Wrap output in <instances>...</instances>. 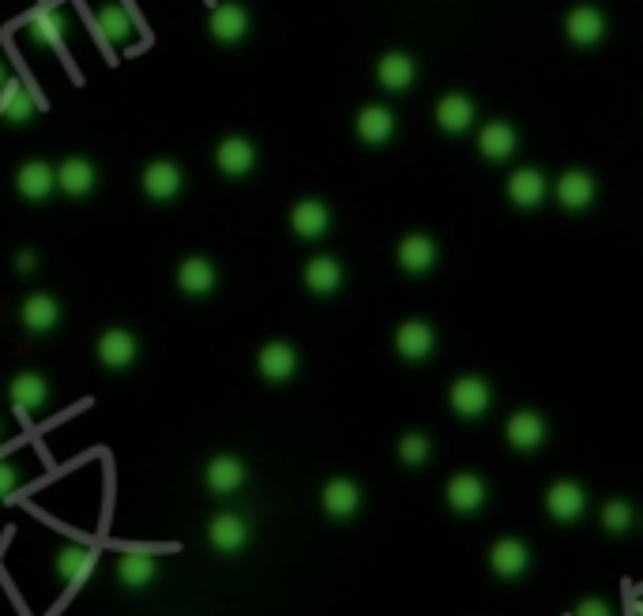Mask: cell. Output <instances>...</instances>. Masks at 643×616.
<instances>
[{
    "mask_svg": "<svg viewBox=\"0 0 643 616\" xmlns=\"http://www.w3.org/2000/svg\"><path fill=\"white\" fill-rule=\"evenodd\" d=\"M504 436H508V444L516 447V451H534V447H542V440H546V421L534 414V410H519V414L508 417Z\"/></svg>",
    "mask_w": 643,
    "mask_h": 616,
    "instance_id": "cell-17",
    "label": "cell"
},
{
    "mask_svg": "<svg viewBox=\"0 0 643 616\" xmlns=\"http://www.w3.org/2000/svg\"><path fill=\"white\" fill-rule=\"evenodd\" d=\"M181 188H185V173H181V166L170 162V158H158V162H151V166L143 170V192L155 203L177 200Z\"/></svg>",
    "mask_w": 643,
    "mask_h": 616,
    "instance_id": "cell-1",
    "label": "cell"
},
{
    "mask_svg": "<svg viewBox=\"0 0 643 616\" xmlns=\"http://www.w3.org/2000/svg\"><path fill=\"white\" fill-rule=\"evenodd\" d=\"M57 188H61L64 196H72V200H83V196H91L98 185V170L95 162H87V158H64L61 166H57Z\"/></svg>",
    "mask_w": 643,
    "mask_h": 616,
    "instance_id": "cell-4",
    "label": "cell"
},
{
    "mask_svg": "<svg viewBox=\"0 0 643 616\" xmlns=\"http://www.w3.org/2000/svg\"><path fill=\"white\" fill-rule=\"evenodd\" d=\"M16 188L23 200L42 203L57 192V173H53L49 162H27V166H19L16 173Z\"/></svg>",
    "mask_w": 643,
    "mask_h": 616,
    "instance_id": "cell-13",
    "label": "cell"
},
{
    "mask_svg": "<svg viewBox=\"0 0 643 616\" xmlns=\"http://www.w3.org/2000/svg\"><path fill=\"white\" fill-rule=\"evenodd\" d=\"M429 455H433V440L425 432H410L399 440V459L407 466H422V462H429Z\"/></svg>",
    "mask_w": 643,
    "mask_h": 616,
    "instance_id": "cell-36",
    "label": "cell"
},
{
    "mask_svg": "<svg viewBox=\"0 0 643 616\" xmlns=\"http://www.w3.org/2000/svg\"><path fill=\"white\" fill-rule=\"evenodd\" d=\"M399 263H403V271H410V275H425V271L437 263V245H433V237L410 233L407 241L399 245Z\"/></svg>",
    "mask_w": 643,
    "mask_h": 616,
    "instance_id": "cell-29",
    "label": "cell"
},
{
    "mask_svg": "<svg viewBox=\"0 0 643 616\" xmlns=\"http://www.w3.org/2000/svg\"><path fill=\"white\" fill-rule=\"evenodd\" d=\"M256 369L264 380L271 384H286L294 372H298V350L290 346V342H267L260 357H256Z\"/></svg>",
    "mask_w": 643,
    "mask_h": 616,
    "instance_id": "cell-7",
    "label": "cell"
},
{
    "mask_svg": "<svg viewBox=\"0 0 643 616\" xmlns=\"http://www.w3.org/2000/svg\"><path fill=\"white\" fill-rule=\"evenodd\" d=\"M158 564L147 553H125L117 560V579L128 586V590H143L147 583H155Z\"/></svg>",
    "mask_w": 643,
    "mask_h": 616,
    "instance_id": "cell-33",
    "label": "cell"
},
{
    "mask_svg": "<svg viewBox=\"0 0 643 616\" xmlns=\"http://www.w3.org/2000/svg\"><path fill=\"white\" fill-rule=\"evenodd\" d=\"M19 481V470L12 466V462H0V500L4 496H12V489H16Z\"/></svg>",
    "mask_w": 643,
    "mask_h": 616,
    "instance_id": "cell-38",
    "label": "cell"
},
{
    "mask_svg": "<svg viewBox=\"0 0 643 616\" xmlns=\"http://www.w3.org/2000/svg\"><path fill=\"white\" fill-rule=\"evenodd\" d=\"M553 196H557V203H561L565 211H587V207L595 203V177L583 170L561 173L557 185H553Z\"/></svg>",
    "mask_w": 643,
    "mask_h": 616,
    "instance_id": "cell-5",
    "label": "cell"
},
{
    "mask_svg": "<svg viewBox=\"0 0 643 616\" xmlns=\"http://www.w3.org/2000/svg\"><path fill=\"white\" fill-rule=\"evenodd\" d=\"M211 545L219 553H241L249 545V523L241 515H215L211 519V530H207Z\"/></svg>",
    "mask_w": 643,
    "mask_h": 616,
    "instance_id": "cell-23",
    "label": "cell"
},
{
    "mask_svg": "<svg viewBox=\"0 0 643 616\" xmlns=\"http://www.w3.org/2000/svg\"><path fill=\"white\" fill-rule=\"evenodd\" d=\"M331 226V211L324 207L320 200H301L294 203V211H290V230L305 237V241H316V237H324Z\"/></svg>",
    "mask_w": 643,
    "mask_h": 616,
    "instance_id": "cell-20",
    "label": "cell"
},
{
    "mask_svg": "<svg viewBox=\"0 0 643 616\" xmlns=\"http://www.w3.org/2000/svg\"><path fill=\"white\" fill-rule=\"evenodd\" d=\"M215 162H219V170L226 173V177H245V173H252V166H256V147H252L245 136H230L219 143Z\"/></svg>",
    "mask_w": 643,
    "mask_h": 616,
    "instance_id": "cell-19",
    "label": "cell"
},
{
    "mask_svg": "<svg viewBox=\"0 0 643 616\" xmlns=\"http://www.w3.org/2000/svg\"><path fill=\"white\" fill-rule=\"evenodd\" d=\"M16 267H19V275H31L34 267H38V256H34V252H19Z\"/></svg>",
    "mask_w": 643,
    "mask_h": 616,
    "instance_id": "cell-39",
    "label": "cell"
},
{
    "mask_svg": "<svg viewBox=\"0 0 643 616\" xmlns=\"http://www.w3.org/2000/svg\"><path fill=\"white\" fill-rule=\"evenodd\" d=\"M305 286L320 297H328L343 286V263L335 260V256H313V260L305 263Z\"/></svg>",
    "mask_w": 643,
    "mask_h": 616,
    "instance_id": "cell-28",
    "label": "cell"
},
{
    "mask_svg": "<svg viewBox=\"0 0 643 616\" xmlns=\"http://www.w3.org/2000/svg\"><path fill=\"white\" fill-rule=\"evenodd\" d=\"M489 568L497 571L501 579H523L531 568V549L516 538H501L489 549Z\"/></svg>",
    "mask_w": 643,
    "mask_h": 616,
    "instance_id": "cell-8",
    "label": "cell"
},
{
    "mask_svg": "<svg viewBox=\"0 0 643 616\" xmlns=\"http://www.w3.org/2000/svg\"><path fill=\"white\" fill-rule=\"evenodd\" d=\"M632 523H636V511H632L628 500H610V504L602 508V526L610 530L613 538H617V534H628Z\"/></svg>",
    "mask_w": 643,
    "mask_h": 616,
    "instance_id": "cell-35",
    "label": "cell"
},
{
    "mask_svg": "<svg viewBox=\"0 0 643 616\" xmlns=\"http://www.w3.org/2000/svg\"><path fill=\"white\" fill-rule=\"evenodd\" d=\"M19 320L31 335H49L53 327L61 324V305L49 297V293H31L23 308H19Z\"/></svg>",
    "mask_w": 643,
    "mask_h": 616,
    "instance_id": "cell-14",
    "label": "cell"
},
{
    "mask_svg": "<svg viewBox=\"0 0 643 616\" xmlns=\"http://www.w3.org/2000/svg\"><path fill=\"white\" fill-rule=\"evenodd\" d=\"M95 568V553L83 549V545H64L61 556H57V575H61L68 586H79Z\"/></svg>",
    "mask_w": 643,
    "mask_h": 616,
    "instance_id": "cell-32",
    "label": "cell"
},
{
    "mask_svg": "<svg viewBox=\"0 0 643 616\" xmlns=\"http://www.w3.org/2000/svg\"><path fill=\"white\" fill-rule=\"evenodd\" d=\"M95 23H98V34H102L106 42H113V46H128V42H132V19H128V12L121 4H102Z\"/></svg>",
    "mask_w": 643,
    "mask_h": 616,
    "instance_id": "cell-31",
    "label": "cell"
},
{
    "mask_svg": "<svg viewBox=\"0 0 643 616\" xmlns=\"http://www.w3.org/2000/svg\"><path fill=\"white\" fill-rule=\"evenodd\" d=\"M358 136L369 147H380L395 136V113L388 106H365L358 113Z\"/></svg>",
    "mask_w": 643,
    "mask_h": 616,
    "instance_id": "cell-27",
    "label": "cell"
},
{
    "mask_svg": "<svg viewBox=\"0 0 643 616\" xmlns=\"http://www.w3.org/2000/svg\"><path fill=\"white\" fill-rule=\"evenodd\" d=\"M437 124L448 136H463L474 124V102L467 94H444L437 102Z\"/></svg>",
    "mask_w": 643,
    "mask_h": 616,
    "instance_id": "cell-21",
    "label": "cell"
},
{
    "mask_svg": "<svg viewBox=\"0 0 643 616\" xmlns=\"http://www.w3.org/2000/svg\"><path fill=\"white\" fill-rule=\"evenodd\" d=\"M565 34L572 46L580 49H591L598 46L602 38H606V16L598 12L595 4H580V8H572L565 19Z\"/></svg>",
    "mask_w": 643,
    "mask_h": 616,
    "instance_id": "cell-3",
    "label": "cell"
},
{
    "mask_svg": "<svg viewBox=\"0 0 643 616\" xmlns=\"http://www.w3.org/2000/svg\"><path fill=\"white\" fill-rule=\"evenodd\" d=\"M448 508L455 511V515H474V511L486 504V481L478 478V474H455L452 481H448Z\"/></svg>",
    "mask_w": 643,
    "mask_h": 616,
    "instance_id": "cell-11",
    "label": "cell"
},
{
    "mask_svg": "<svg viewBox=\"0 0 643 616\" xmlns=\"http://www.w3.org/2000/svg\"><path fill=\"white\" fill-rule=\"evenodd\" d=\"M546 192H549L546 173L534 170V166H523V170H516L508 177V200L516 203V207H523V211L538 207V203L546 200Z\"/></svg>",
    "mask_w": 643,
    "mask_h": 616,
    "instance_id": "cell-12",
    "label": "cell"
},
{
    "mask_svg": "<svg viewBox=\"0 0 643 616\" xmlns=\"http://www.w3.org/2000/svg\"><path fill=\"white\" fill-rule=\"evenodd\" d=\"M414 79H418V64L410 61L407 53H384L377 61V83L384 91L403 94L414 87Z\"/></svg>",
    "mask_w": 643,
    "mask_h": 616,
    "instance_id": "cell-15",
    "label": "cell"
},
{
    "mask_svg": "<svg viewBox=\"0 0 643 616\" xmlns=\"http://www.w3.org/2000/svg\"><path fill=\"white\" fill-rule=\"evenodd\" d=\"M34 94L23 87V83H16V79H8L4 87H0V113L8 117L12 124H27L34 117Z\"/></svg>",
    "mask_w": 643,
    "mask_h": 616,
    "instance_id": "cell-30",
    "label": "cell"
},
{
    "mask_svg": "<svg viewBox=\"0 0 643 616\" xmlns=\"http://www.w3.org/2000/svg\"><path fill=\"white\" fill-rule=\"evenodd\" d=\"M448 402H452V410L459 417H482L493 406V387L482 376H463V380L452 384Z\"/></svg>",
    "mask_w": 643,
    "mask_h": 616,
    "instance_id": "cell-2",
    "label": "cell"
},
{
    "mask_svg": "<svg viewBox=\"0 0 643 616\" xmlns=\"http://www.w3.org/2000/svg\"><path fill=\"white\" fill-rule=\"evenodd\" d=\"M245 485V462L234 455H219L207 462V489L219 496H230Z\"/></svg>",
    "mask_w": 643,
    "mask_h": 616,
    "instance_id": "cell-26",
    "label": "cell"
},
{
    "mask_svg": "<svg viewBox=\"0 0 643 616\" xmlns=\"http://www.w3.org/2000/svg\"><path fill=\"white\" fill-rule=\"evenodd\" d=\"M4 83H8V68H4V64H0V87H4Z\"/></svg>",
    "mask_w": 643,
    "mask_h": 616,
    "instance_id": "cell-40",
    "label": "cell"
},
{
    "mask_svg": "<svg viewBox=\"0 0 643 616\" xmlns=\"http://www.w3.org/2000/svg\"><path fill=\"white\" fill-rule=\"evenodd\" d=\"M572 616H613V613H610V605H606L602 598H583Z\"/></svg>",
    "mask_w": 643,
    "mask_h": 616,
    "instance_id": "cell-37",
    "label": "cell"
},
{
    "mask_svg": "<svg viewBox=\"0 0 643 616\" xmlns=\"http://www.w3.org/2000/svg\"><path fill=\"white\" fill-rule=\"evenodd\" d=\"M8 395H12L19 414L27 417V414H34V410H42V406H46L49 384L38 376V372H19L16 380H12V387H8Z\"/></svg>",
    "mask_w": 643,
    "mask_h": 616,
    "instance_id": "cell-25",
    "label": "cell"
},
{
    "mask_svg": "<svg viewBox=\"0 0 643 616\" xmlns=\"http://www.w3.org/2000/svg\"><path fill=\"white\" fill-rule=\"evenodd\" d=\"M31 34L46 46H64V16L61 8H38L31 12Z\"/></svg>",
    "mask_w": 643,
    "mask_h": 616,
    "instance_id": "cell-34",
    "label": "cell"
},
{
    "mask_svg": "<svg viewBox=\"0 0 643 616\" xmlns=\"http://www.w3.org/2000/svg\"><path fill=\"white\" fill-rule=\"evenodd\" d=\"M320 504H324V511H328L331 519H354L361 508V489L350 478H335L324 485Z\"/></svg>",
    "mask_w": 643,
    "mask_h": 616,
    "instance_id": "cell-18",
    "label": "cell"
},
{
    "mask_svg": "<svg viewBox=\"0 0 643 616\" xmlns=\"http://www.w3.org/2000/svg\"><path fill=\"white\" fill-rule=\"evenodd\" d=\"M395 350L407 357V361H425V357L437 350V335L433 327L422 320H407V324L395 331Z\"/></svg>",
    "mask_w": 643,
    "mask_h": 616,
    "instance_id": "cell-16",
    "label": "cell"
},
{
    "mask_svg": "<svg viewBox=\"0 0 643 616\" xmlns=\"http://www.w3.org/2000/svg\"><path fill=\"white\" fill-rule=\"evenodd\" d=\"M0 432H4V429H0Z\"/></svg>",
    "mask_w": 643,
    "mask_h": 616,
    "instance_id": "cell-41",
    "label": "cell"
},
{
    "mask_svg": "<svg viewBox=\"0 0 643 616\" xmlns=\"http://www.w3.org/2000/svg\"><path fill=\"white\" fill-rule=\"evenodd\" d=\"M249 34V12H245V4H219L215 12H211V38L222 42V46H237L241 38Z\"/></svg>",
    "mask_w": 643,
    "mask_h": 616,
    "instance_id": "cell-9",
    "label": "cell"
},
{
    "mask_svg": "<svg viewBox=\"0 0 643 616\" xmlns=\"http://www.w3.org/2000/svg\"><path fill=\"white\" fill-rule=\"evenodd\" d=\"M546 508L557 523H576V519H583V511H587V493H583L576 481H557L546 493Z\"/></svg>",
    "mask_w": 643,
    "mask_h": 616,
    "instance_id": "cell-10",
    "label": "cell"
},
{
    "mask_svg": "<svg viewBox=\"0 0 643 616\" xmlns=\"http://www.w3.org/2000/svg\"><path fill=\"white\" fill-rule=\"evenodd\" d=\"M516 147H519V132L504 121H489L486 128H482V136H478V151L486 154L489 162H508V158L516 154Z\"/></svg>",
    "mask_w": 643,
    "mask_h": 616,
    "instance_id": "cell-22",
    "label": "cell"
},
{
    "mask_svg": "<svg viewBox=\"0 0 643 616\" xmlns=\"http://www.w3.org/2000/svg\"><path fill=\"white\" fill-rule=\"evenodd\" d=\"M136 354H140V342H136V335L125 331V327H113V331H106V335L98 339V361L113 372L128 369V365L136 361Z\"/></svg>",
    "mask_w": 643,
    "mask_h": 616,
    "instance_id": "cell-6",
    "label": "cell"
},
{
    "mask_svg": "<svg viewBox=\"0 0 643 616\" xmlns=\"http://www.w3.org/2000/svg\"><path fill=\"white\" fill-rule=\"evenodd\" d=\"M215 282H219V271H215V263L204 260V256H189V260L177 267V286L189 293V297H204V293L215 290Z\"/></svg>",
    "mask_w": 643,
    "mask_h": 616,
    "instance_id": "cell-24",
    "label": "cell"
}]
</instances>
